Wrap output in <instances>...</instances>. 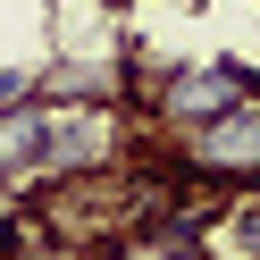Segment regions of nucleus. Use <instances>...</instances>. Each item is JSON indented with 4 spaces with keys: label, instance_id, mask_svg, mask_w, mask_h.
I'll list each match as a JSON object with an SVG mask.
<instances>
[{
    "label": "nucleus",
    "instance_id": "nucleus-1",
    "mask_svg": "<svg viewBox=\"0 0 260 260\" xmlns=\"http://www.w3.org/2000/svg\"><path fill=\"white\" fill-rule=\"evenodd\" d=\"M176 168L218 176V185H260V101L185 126V135H176Z\"/></svg>",
    "mask_w": 260,
    "mask_h": 260
},
{
    "label": "nucleus",
    "instance_id": "nucleus-2",
    "mask_svg": "<svg viewBox=\"0 0 260 260\" xmlns=\"http://www.w3.org/2000/svg\"><path fill=\"white\" fill-rule=\"evenodd\" d=\"M151 101H159V118H176V126H202V118H218V109H243V101H260V68H243V59H202V68H176V76H159V84H151Z\"/></svg>",
    "mask_w": 260,
    "mask_h": 260
},
{
    "label": "nucleus",
    "instance_id": "nucleus-3",
    "mask_svg": "<svg viewBox=\"0 0 260 260\" xmlns=\"http://www.w3.org/2000/svg\"><path fill=\"white\" fill-rule=\"evenodd\" d=\"M42 143H51V109L42 101L0 109V176H34L42 168Z\"/></svg>",
    "mask_w": 260,
    "mask_h": 260
},
{
    "label": "nucleus",
    "instance_id": "nucleus-4",
    "mask_svg": "<svg viewBox=\"0 0 260 260\" xmlns=\"http://www.w3.org/2000/svg\"><path fill=\"white\" fill-rule=\"evenodd\" d=\"M25 101H42L34 76H0V109H25Z\"/></svg>",
    "mask_w": 260,
    "mask_h": 260
}]
</instances>
